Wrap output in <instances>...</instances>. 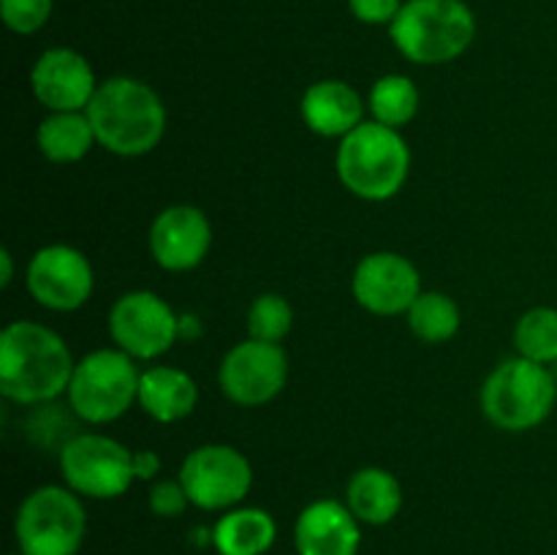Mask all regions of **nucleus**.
<instances>
[{"label":"nucleus","instance_id":"nucleus-9","mask_svg":"<svg viewBox=\"0 0 557 555\" xmlns=\"http://www.w3.org/2000/svg\"><path fill=\"white\" fill-rule=\"evenodd\" d=\"M180 482L190 506L205 511H228L248 498L253 488V466L232 444H201L185 455Z\"/></svg>","mask_w":557,"mask_h":555},{"label":"nucleus","instance_id":"nucleus-13","mask_svg":"<svg viewBox=\"0 0 557 555\" xmlns=\"http://www.w3.org/2000/svg\"><path fill=\"white\" fill-rule=\"evenodd\" d=\"M354 299L373 316L408 313L422 294L417 264L395 250H375L357 264L351 278Z\"/></svg>","mask_w":557,"mask_h":555},{"label":"nucleus","instance_id":"nucleus-6","mask_svg":"<svg viewBox=\"0 0 557 555\" xmlns=\"http://www.w3.org/2000/svg\"><path fill=\"white\" fill-rule=\"evenodd\" d=\"M141 370L120 348H96L76 359L65 397L69 408L87 424H109L139 403Z\"/></svg>","mask_w":557,"mask_h":555},{"label":"nucleus","instance_id":"nucleus-27","mask_svg":"<svg viewBox=\"0 0 557 555\" xmlns=\"http://www.w3.org/2000/svg\"><path fill=\"white\" fill-rule=\"evenodd\" d=\"M150 511L158 517H180L190 506L188 493H185L180 479H156L147 495Z\"/></svg>","mask_w":557,"mask_h":555},{"label":"nucleus","instance_id":"nucleus-29","mask_svg":"<svg viewBox=\"0 0 557 555\" xmlns=\"http://www.w3.org/2000/svg\"><path fill=\"white\" fill-rule=\"evenodd\" d=\"M163 462L158 457V452L152 449H139L134 452V473L139 482H156L158 473H161Z\"/></svg>","mask_w":557,"mask_h":555},{"label":"nucleus","instance_id":"nucleus-22","mask_svg":"<svg viewBox=\"0 0 557 555\" xmlns=\"http://www.w3.org/2000/svg\"><path fill=\"white\" fill-rule=\"evenodd\" d=\"M408 330L413 337H419L428 346H438V343L451 341L460 332L462 313L460 305L444 292H422L417 303L408 308L406 313Z\"/></svg>","mask_w":557,"mask_h":555},{"label":"nucleus","instance_id":"nucleus-11","mask_svg":"<svg viewBox=\"0 0 557 555\" xmlns=\"http://www.w3.org/2000/svg\"><path fill=\"white\" fill-rule=\"evenodd\" d=\"M288 381V354L281 343L248 337L223 354L218 365V384L223 395L243 408L267 406Z\"/></svg>","mask_w":557,"mask_h":555},{"label":"nucleus","instance_id":"nucleus-16","mask_svg":"<svg viewBox=\"0 0 557 555\" xmlns=\"http://www.w3.org/2000/svg\"><path fill=\"white\" fill-rule=\"evenodd\" d=\"M359 544H362V528L343 501H313L299 511L294 522L297 555H357Z\"/></svg>","mask_w":557,"mask_h":555},{"label":"nucleus","instance_id":"nucleus-8","mask_svg":"<svg viewBox=\"0 0 557 555\" xmlns=\"http://www.w3.org/2000/svg\"><path fill=\"white\" fill-rule=\"evenodd\" d=\"M63 482L82 498H120L136 482L134 452L103 433H76L58 452Z\"/></svg>","mask_w":557,"mask_h":555},{"label":"nucleus","instance_id":"nucleus-19","mask_svg":"<svg viewBox=\"0 0 557 555\" xmlns=\"http://www.w3.org/2000/svg\"><path fill=\"white\" fill-rule=\"evenodd\" d=\"M346 504L364 526H386L403 509L400 479L379 466H364L346 484Z\"/></svg>","mask_w":557,"mask_h":555},{"label":"nucleus","instance_id":"nucleus-4","mask_svg":"<svg viewBox=\"0 0 557 555\" xmlns=\"http://www.w3.org/2000/svg\"><path fill=\"white\" fill-rule=\"evenodd\" d=\"M392 44L417 65H444L476 38V16L466 0H408L389 25Z\"/></svg>","mask_w":557,"mask_h":555},{"label":"nucleus","instance_id":"nucleus-17","mask_svg":"<svg viewBox=\"0 0 557 555\" xmlns=\"http://www.w3.org/2000/svg\"><path fill=\"white\" fill-rule=\"evenodd\" d=\"M368 103L343 79H321L305 90L299 114L315 136L343 139L364 123Z\"/></svg>","mask_w":557,"mask_h":555},{"label":"nucleus","instance_id":"nucleus-21","mask_svg":"<svg viewBox=\"0 0 557 555\" xmlns=\"http://www.w3.org/2000/svg\"><path fill=\"white\" fill-rule=\"evenodd\" d=\"M98 145L87 112H49L36 128V147L47 161L76 163Z\"/></svg>","mask_w":557,"mask_h":555},{"label":"nucleus","instance_id":"nucleus-20","mask_svg":"<svg viewBox=\"0 0 557 555\" xmlns=\"http://www.w3.org/2000/svg\"><path fill=\"white\" fill-rule=\"evenodd\" d=\"M277 539V522L267 509L234 506L212 528L218 555H264Z\"/></svg>","mask_w":557,"mask_h":555},{"label":"nucleus","instance_id":"nucleus-26","mask_svg":"<svg viewBox=\"0 0 557 555\" xmlns=\"http://www.w3.org/2000/svg\"><path fill=\"white\" fill-rule=\"evenodd\" d=\"M54 0H0V16L16 36H33L49 22Z\"/></svg>","mask_w":557,"mask_h":555},{"label":"nucleus","instance_id":"nucleus-7","mask_svg":"<svg viewBox=\"0 0 557 555\" xmlns=\"http://www.w3.org/2000/svg\"><path fill=\"white\" fill-rule=\"evenodd\" d=\"M14 536L25 555H76L87 536L82 495L69 484L36 488L16 509Z\"/></svg>","mask_w":557,"mask_h":555},{"label":"nucleus","instance_id":"nucleus-14","mask_svg":"<svg viewBox=\"0 0 557 555\" xmlns=\"http://www.w3.org/2000/svg\"><path fill=\"white\" fill-rule=\"evenodd\" d=\"M98 85L90 60L69 47L47 49L30 69L33 96L49 112H85Z\"/></svg>","mask_w":557,"mask_h":555},{"label":"nucleus","instance_id":"nucleus-18","mask_svg":"<svg viewBox=\"0 0 557 555\" xmlns=\"http://www.w3.org/2000/svg\"><path fill=\"white\" fill-rule=\"evenodd\" d=\"M196 403H199V386L188 370L174 365H152L141 370L139 406L156 422H180L196 411Z\"/></svg>","mask_w":557,"mask_h":555},{"label":"nucleus","instance_id":"nucleus-32","mask_svg":"<svg viewBox=\"0 0 557 555\" xmlns=\"http://www.w3.org/2000/svg\"><path fill=\"white\" fill-rule=\"evenodd\" d=\"M9 555H25V553H22V550H20V553H9Z\"/></svg>","mask_w":557,"mask_h":555},{"label":"nucleus","instance_id":"nucleus-28","mask_svg":"<svg viewBox=\"0 0 557 555\" xmlns=\"http://www.w3.org/2000/svg\"><path fill=\"white\" fill-rule=\"evenodd\" d=\"M348 9L364 25H392L400 14L403 0H348Z\"/></svg>","mask_w":557,"mask_h":555},{"label":"nucleus","instance_id":"nucleus-10","mask_svg":"<svg viewBox=\"0 0 557 555\" xmlns=\"http://www.w3.org/2000/svg\"><path fill=\"white\" fill-rule=\"evenodd\" d=\"M109 337L128 357L158 359L180 341V316L161 294L136 288L114 299L109 308Z\"/></svg>","mask_w":557,"mask_h":555},{"label":"nucleus","instance_id":"nucleus-1","mask_svg":"<svg viewBox=\"0 0 557 555\" xmlns=\"http://www.w3.org/2000/svg\"><path fill=\"white\" fill-rule=\"evenodd\" d=\"M76 359L52 326L11 321L0 332V392L20 406H44L69 392Z\"/></svg>","mask_w":557,"mask_h":555},{"label":"nucleus","instance_id":"nucleus-5","mask_svg":"<svg viewBox=\"0 0 557 555\" xmlns=\"http://www.w3.org/2000/svg\"><path fill=\"white\" fill-rule=\"evenodd\" d=\"M482 411L490 422L506 433H525L539 428L553 414L557 400V379L549 365L533 359H504L482 386Z\"/></svg>","mask_w":557,"mask_h":555},{"label":"nucleus","instance_id":"nucleus-23","mask_svg":"<svg viewBox=\"0 0 557 555\" xmlns=\"http://www.w3.org/2000/svg\"><path fill=\"white\" fill-rule=\"evenodd\" d=\"M370 120L400 131L419 112V87L406 74H384L375 79L368 96Z\"/></svg>","mask_w":557,"mask_h":555},{"label":"nucleus","instance_id":"nucleus-25","mask_svg":"<svg viewBox=\"0 0 557 555\" xmlns=\"http://www.w3.org/2000/svg\"><path fill=\"white\" fill-rule=\"evenodd\" d=\"M294 326V308L283 294L267 292L250 303L248 337L267 343H281Z\"/></svg>","mask_w":557,"mask_h":555},{"label":"nucleus","instance_id":"nucleus-2","mask_svg":"<svg viewBox=\"0 0 557 555\" xmlns=\"http://www.w3.org/2000/svg\"><path fill=\"white\" fill-rule=\"evenodd\" d=\"M85 112L98 145L120 158L147 156L166 134V107L161 96L136 76L101 82Z\"/></svg>","mask_w":557,"mask_h":555},{"label":"nucleus","instance_id":"nucleus-15","mask_svg":"<svg viewBox=\"0 0 557 555\" xmlns=\"http://www.w3.org/2000/svg\"><path fill=\"white\" fill-rule=\"evenodd\" d=\"M150 256L169 272L196 270L212 248V223L196 205H172L156 215L147 234Z\"/></svg>","mask_w":557,"mask_h":555},{"label":"nucleus","instance_id":"nucleus-31","mask_svg":"<svg viewBox=\"0 0 557 555\" xmlns=\"http://www.w3.org/2000/svg\"><path fill=\"white\" fill-rule=\"evenodd\" d=\"M553 373H555V379H557V362L553 365Z\"/></svg>","mask_w":557,"mask_h":555},{"label":"nucleus","instance_id":"nucleus-12","mask_svg":"<svg viewBox=\"0 0 557 555\" xmlns=\"http://www.w3.org/2000/svg\"><path fill=\"white\" fill-rule=\"evenodd\" d=\"M25 283L30 297L41 308L54 313L79 310L96 288V272L90 259L74 245H44L30 256L25 270Z\"/></svg>","mask_w":557,"mask_h":555},{"label":"nucleus","instance_id":"nucleus-3","mask_svg":"<svg viewBox=\"0 0 557 555\" xmlns=\"http://www.w3.org/2000/svg\"><path fill=\"white\" fill-rule=\"evenodd\" d=\"M335 172L357 199L386 201L400 194L411 174V147L397 128L364 120L337 145Z\"/></svg>","mask_w":557,"mask_h":555},{"label":"nucleus","instance_id":"nucleus-24","mask_svg":"<svg viewBox=\"0 0 557 555\" xmlns=\"http://www.w3.org/2000/svg\"><path fill=\"white\" fill-rule=\"evenodd\" d=\"M515 351L539 365L557 362V310L539 305L525 310L515 324Z\"/></svg>","mask_w":557,"mask_h":555},{"label":"nucleus","instance_id":"nucleus-30","mask_svg":"<svg viewBox=\"0 0 557 555\" xmlns=\"http://www.w3.org/2000/svg\"><path fill=\"white\" fill-rule=\"evenodd\" d=\"M14 281V256H11L9 248L0 250V286H11Z\"/></svg>","mask_w":557,"mask_h":555}]
</instances>
